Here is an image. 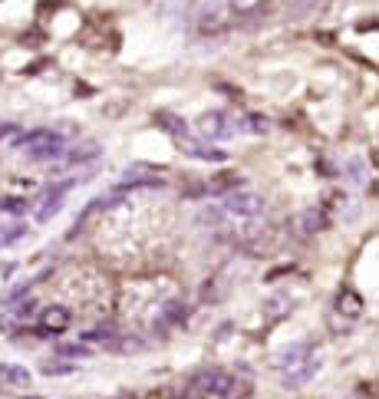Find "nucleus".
I'll use <instances>...</instances> for the list:
<instances>
[{
  "mask_svg": "<svg viewBox=\"0 0 379 399\" xmlns=\"http://www.w3.org/2000/svg\"><path fill=\"white\" fill-rule=\"evenodd\" d=\"M231 380L225 370H201L188 380V396L191 399H208V396H218L225 390V383Z\"/></svg>",
  "mask_w": 379,
  "mask_h": 399,
  "instance_id": "f257e3e1",
  "label": "nucleus"
},
{
  "mask_svg": "<svg viewBox=\"0 0 379 399\" xmlns=\"http://www.w3.org/2000/svg\"><path fill=\"white\" fill-rule=\"evenodd\" d=\"M73 370H76L73 363H60V360L43 363V373H47V376H67V373H73Z\"/></svg>",
  "mask_w": 379,
  "mask_h": 399,
  "instance_id": "ddd939ff",
  "label": "nucleus"
},
{
  "mask_svg": "<svg viewBox=\"0 0 379 399\" xmlns=\"http://www.w3.org/2000/svg\"><path fill=\"white\" fill-rule=\"evenodd\" d=\"M119 399H135V396H129V393H125V396H119Z\"/></svg>",
  "mask_w": 379,
  "mask_h": 399,
  "instance_id": "f3484780",
  "label": "nucleus"
},
{
  "mask_svg": "<svg viewBox=\"0 0 379 399\" xmlns=\"http://www.w3.org/2000/svg\"><path fill=\"white\" fill-rule=\"evenodd\" d=\"M185 317H188V307L179 304V300H171V304H165V310H162V320H155V330H165V327L185 320Z\"/></svg>",
  "mask_w": 379,
  "mask_h": 399,
  "instance_id": "1a4fd4ad",
  "label": "nucleus"
},
{
  "mask_svg": "<svg viewBox=\"0 0 379 399\" xmlns=\"http://www.w3.org/2000/svg\"><path fill=\"white\" fill-rule=\"evenodd\" d=\"M27 399H37V396H27Z\"/></svg>",
  "mask_w": 379,
  "mask_h": 399,
  "instance_id": "a211bd4d",
  "label": "nucleus"
},
{
  "mask_svg": "<svg viewBox=\"0 0 379 399\" xmlns=\"http://www.w3.org/2000/svg\"><path fill=\"white\" fill-rule=\"evenodd\" d=\"M10 133H13V125H10V123L0 125V139H4V135H10Z\"/></svg>",
  "mask_w": 379,
  "mask_h": 399,
  "instance_id": "dca6fc26",
  "label": "nucleus"
},
{
  "mask_svg": "<svg viewBox=\"0 0 379 399\" xmlns=\"http://www.w3.org/2000/svg\"><path fill=\"white\" fill-rule=\"evenodd\" d=\"M69 323H73V314L67 307H47L40 314V337H57V333L67 330Z\"/></svg>",
  "mask_w": 379,
  "mask_h": 399,
  "instance_id": "7ed1b4c3",
  "label": "nucleus"
},
{
  "mask_svg": "<svg viewBox=\"0 0 379 399\" xmlns=\"http://www.w3.org/2000/svg\"><path fill=\"white\" fill-rule=\"evenodd\" d=\"M300 225H303V231H307V235H313V231H323L330 221H327V215H323V211H307V215L300 218Z\"/></svg>",
  "mask_w": 379,
  "mask_h": 399,
  "instance_id": "9b49d317",
  "label": "nucleus"
},
{
  "mask_svg": "<svg viewBox=\"0 0 379 399\" xmlns=\"http://www.w3.org/2000/svg\"><path fill=\"white\" fill-rule=\"evenodd\" d=\"M115 337V330L106 323V327H96V330H89V333H83V343H109Z\"/></svg>",
  "mask_w": 379,
  "mask_h": 399,
  "instance_id": "f8f14e48",
  "label": "nucleus"
},
{
  "mask_svg": "<svg viewBox=\"0 0 379 399\" xmlns=\"http://www.w3.org/2000/svg\"><path fill=\"white\" fill-rule=\"evenodd\" d=\"M0 386H30V370L17 363H0Z\"/></svg>",
  "mask_w": 379,
  "mask_h": 399,
  "instance_id": "0eeeda50",
  "label": "nucleus"
},
{
  "mask_svg": "<svg viewBox=\"0 0 379 399\" xmlns=\"http://www.w3.org/2000/svg\"><path fill=\"white\" fill-rule=\"evenodd\" d=\"M251 396V386H247L244 380H234V376H231V380L225 383V390L218 393V399H247Z\"/></svg>",
  "mask_w": 379,
  "mask_h": 399,
  "instance_id": "9d476101",
  "label": "nucleus"
},
{
  "mask_svg": "<svg viewBox=\"0 0 379 399\" xmlns=\"http://www.w3.org/2000/svg\"><path fill=\"white\" fill-rule=\"evenodd\" d=\"M225 208L234 211V215H257L261 211V198H257L254 191H234V195L225 198Z\"/></svg>",
  "mask_w": 379,
  "mask_h": 399,
  "instance_id": "39448f33",
  "label": "nucleus"
},
{
  "mask_svg": "<svg viewBox=\"0 0 379 399\" xmlns=\"http://www.w3.org/2000/svg\"><path fill=\"white\" fill-rule=\"evenodd\" d=\"M310 356V343L307 340H300V343H294V347H287V350H281L277 353V360H274V366L277 370H290V366H297V363H303Z\"/></svg>",
  "mask_w": 379,
  "mask_h": 399,
  "instance_id": "423d86ee",
  "label": "nucleus"
},
{
  "mask_svg": "<svg viewBox=\"0 0 379 399\" xmlns=\"http://www.w3.org/2000/svg\"><path fill=\"white\" fill-rule=\"evenodd\" d=\"M336 310L346 317H360L363 310V297L356 294V291H350V287H343L340 294H336Z\"/></svg>",
  "mask_w": 379,
  "mask_h": 399,
  "instance_id": "6e6552de",
  "label": "nucleus"
},
{
  "mask_svg": "<svg viewBox=\"0 0 379 399\" xmlns=\"http://www.w3.org/2000/svg\"><path fill=\"white\" fill-rule=\"evenodd\" d=\"M0 211H13V215H20V211H27V201L23 198H4L0 201Z\"/></svg>",
  "mask_w": 379,
  "mask_h": 399,
  "instance_id": "2eb2a0df",
  "label": "nucleus"
},
{
  "mask_svg": "<svg viewBox=\"0 0 379 399\" xmlns=\"http://www.w3.org/2000/svg\"><path fill=\"white\" fill-rule=\"evenodd\" d=\"M60 356H63V360H67V356H79V360H83V356H89V347H86V343H73V347H60Z\"/></svg>",
  "mask_w": 379,
  "mask_h": 399,
  "instance_id": "4468645a",
  "label": "nucleus"
},
{
  "mask_svg": "<svg viewBox=\"0 0 379 399\" xmlns=\"http://www.w3.org/2000/svg\"><path fill=\"white\" fill-rule=\"evenodd\" d=\"M320 370V360H313V356H307L303 363H297V366H290V370L284 373V390H300L303 383L313 380V373Z\"/></svg>",
  "mask_w": 379,
  "mask_h": 399,
  "instance_id": "20e7f679",
  "label": "nucleus"
},
{
  "mask_svg": "<svg viewBox=\"0 0 379 399\" xmlns=\"http://www.w3.org/2000/svg\"><path fill=\"white\" fill-rule=\"evenodd\" d=\"M63 135L53 133V129H33L27 135H17L13 139V149H30V155L37 152H50V149H63Z\"/></svg>",
  "mask_w": 379,
  "mask_h": 399,
  "instance_id": "f03ea898",
  "label": "nucleus"
}]
</instances>
